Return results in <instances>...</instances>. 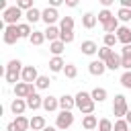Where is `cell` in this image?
<instances>
[{
    "label": "cell",
    "instance_id": "6da1fadb",
    "mask_svg": "<svg viewBox=\"0 0 131 131\" xmlns=\"http://www.w3.org/2000/svg\"><path fill=\"white\" fill-rule=\"evenodd\" d=\"M94 100H92V96H90V92H84V90H80L78 94H76V108L86 117V115H92L94 113Z\"/></svg>",
    "mask_w": 131,
    "mask_h": 131
},
{
    "label": "cell",
    "instance_id": "7a4b0ae2",
    "mask_svg": "<svg viewBox=\"0 0 131 131\" xmlns=\"http://www.w3.org/2000/svg\"><path fill=\"white\" fill-rule=\"evenodd\" d=\"M20 16H25V12L14 4V6H8L4 12H2V20L6 23V27L8 25H20L18 20H20Z\"/></svg>",
    "mask_w": 131,
    "mask_h": 131
},
{
    "label": "cell",
    "instance_id": "3957f363",
    "mask_svg": "<svg viewBox=\"0 0 131 131\" xmlns=\"http://www.w3.org/2000/svg\"><path fill=\"white\" fill-rule=\"evenodd\" d=\"M129 111V104H127V98L123 94H115V100H113V115L117 119H125Z\"/></svg>",
    "mask_w": 131,
    "mask_h": 131
},
{
    "label": "cell",
    "instance_id": "277c9868",
    "mask_svg": "<svg viewBox=\"0 0 131 131\" xmlns=\"http://www.w3.org/2000/svg\"><path fill=\"white\" fill-rule=\"evenodd\" d=\"M74 125V115H72V111H59V115L55 117V127H57V131H66V129H70Z\"/></svg>",
    "mask_w": 131,
    "mask_h": 131
},
{
    "label": "cell",
    "instance_id": "5b68a950",
    "mask_svg": "<svg viewBox=\"0 0 131 131\" xmlns=\"http://www.w3.org/2000/svg\"><path fill=\"white\" fill-rule=\"evenodd\" d=\"M41 20L47 25V27H53L57 20H61L59 18V12H57V8H51V6H47V8H43L41 10Z\"/></svg>",
    "mask_w": 131,
    "mask_h": 131
},
{
    "label": "cell",
    "instance_id": "8992f818",
    "mask_svg": "<svg viewBox=\"0 0 131 131\" xmlns=\"http://www.w3.org/2000/svg\"><path fill=\"white\" fill-rule=\"evenodd\" d=\"M18 39H20V35H18V25H8V27L4 29L2 41H4L6 45H14Z\"/></svg>",
    "mask_w": 131,
    "mask_h": 131
},
{
    "label": "cell",
    "instance_id": "52a82bcc",
    "mask_svg": "<svg viewBox=\"0 0 131 131\" xmlns=\"http://www.w3.org/2000/svg\"><path fill=\"white\" fill-rule=\"evenodd\" d=\"M12 90H14V96H16V98H27V96H31V94L35 92V84L18 82L16 86H12Z\"/></svg>",
    "mask_w": 131,
    "mask_h": 131
},
{
    "label": "cell",
    "instance_id": "ba28073f",
    "mask_svg": "<svg viewBox=\"0 0 131 131\" xmlns=\"http://www.w3.org/2000/svg\"><path fill=\"white\" fill-rule=\"evenodd\" d=\"M39 76H41V74L37 72V68H35V66H25V68H23V78H20V82L35 84Z\"/></svg>",
    "mask_w": 131,
    "mask_h": 131
},
{
    "label": "cell",
    "instance_id": "9c48e42d",
    "mask_svg": "<svg viewBox=\"0 0 131 131\" xmlns=\"http://www.w3.org/2000/svg\"><path fill=\"white\" fill-rule=\"evenodd\" d=\"M43 98H45V96H41L39 92H33V94L27 96L25 100H27V106H29L31 111H37V108H43Z\"/></svg>",
    "mask_w": 131,
    "mask_h": 131
},
{
    "label": "cell",
    "instance_id": "30bf717a",
    "mask_svg": "<svg viewBox=\"0 0 131 131\" xmlns=\"http://www.w3.org/2000/svg\"><path fill=\"white\" fill-rule=\"evenodd\" d=\"M88 72H90L92 76H102V74L106 72V63L100 61V59H92V61L88 63Z\"/></svg>",
    "mask_w": 131,
    "mask_h": 131
},
{
    "label": "cell",
    "instance_id": "8fae6325",
    "mask_svg": "<svg viewBox=\"0 0 131 131\" xmlns=\"http://www.w3.org/2000/svg\"><path fill=\"white\" fill-rule=\"evenodd\" d=\"M27 108H29V106H27V100H25V98H14V100L10 102V111H12V115H16V117L25 115Z\"/></svg>",
    "mask_w": 131,
    "mask_h": 131
},
{
    "label": "cell",
    "instance_id": "7c38bea8",
    "mask_svg": "<svg viewBox=\"0 0 131 131\" xmlns=\"http://www.w3.org/2000/svg\"><path fill=\"white\" fill-rule=\"evenodd\" d=\"M115 35H117V41L123 43V47H125V45H131V29H129V27H125V25L119 27V31H117Z\"/></svg>",
    "mask_w": 131,
    "mask_h": 131
},
{
    "label": "cell",
    "instance_id": "4fadbf2b",
    "mask_svg": "<svg viewBox=\"0 0 131 131\" xmlns=\"http://www.w3.org/2000/svg\"><path fill=\"white\" fill-rule=\"evenodd\" d=\"M96 23H98V16H96L94 12H84V14H82V27H84V29L90 31V29L96 27Z\"/></svg>",
    "mask_w": 131,
    "mask_h": 131
},
{
    "label": "cell",
    "instance_id": "5bb4252c",
    "mask_svg": "<svg viewBox=\"0 0 131 131\" xmlns=\"http://www.w3.org/2000/svg\"><path fill=\"white\" fill-rule=\"evenodd\" d=\"M63 68H66V61H63V57H61V55H53V57L49 59V70H51L53 74L63 72Z\"/></svg>",
    "mask_w": 131,
    "mask_h": 131
},
{
    "label": "cell",
    "instance_id": "9a60e30c",
    "mask_svg": "<svg viewBox=\"0 0 131 131\" xmlns=\"http://www.w3.org/2000/svg\"><path fill=\"white\" fill-rule=\"evenodd\" d=\"M74 106H76V96H72V94L59 96V108L61 111H72Z\"/></svg>",
    "mask_w": 131,
    "mask_h": 131
},
{
    "label": "cell",
    "instance_id": "2e32d148",
    "mask_svg": "<svg viewBox=\"0 0 131 131\" xmlns=\"http://www.w3.org/2000/svg\"><path fill=\"white\" fill-rule=\"evenodd\" d=\"M43 108L47 111V113H53V111H57L59 108V98H55V96H45L43 98Z\"/></svg>",
    "mask_w": 131,
    "mask_h": 131
},
{
    "label": "cell",
    "instance_id": "e0dca14e",
    "mask_svg": "<svg viewBox=\"0 0 131 131\" xmlns=\"http://www.w3.org/2000/svg\"><path fill=\"white\" fill-rule=\"evenodd\" d=\"M82 127H84L86 131H96V129H98V119H96L94 115H86V117L82 119Z\"/></svg>",
    "mask_w": 131,
    "mask_h": 131
},
{
    "label": "cell",
    "instance_id": "ac0fdd59",
    "mask_svg": "<svg viewBox=\"0 0 131 131\" xmlns=\"http://www.w3.org/2000/svg\"><path fill=\"white\" fill-rule=\"evenodd\" d=\"M43 33H45V39H49V43H53V41H59V35H61V29L53 25V27H47V29H45Z\"/></svg>",
    "mask_w": 131,
    "mask_h": 131
},
{
    "label": "cell",
    "instance_id": "d6986e66",
    "mask_svg": "<svg viewBox=\"0 0 131 131\" xmlns=\"http://www.w3.org/2000/svg\"><path fill=\"white\" fill-rule=\"evenodd\" d=\"M80 49H82V53L84 55H94V53H98V45L94 43V41H82V45H80Z\"/></svg>",
    "mask_w": 131,
    "mask_h": 131
},
{
    "label": "cell",
    "instance_id": "ffe728a7",
    "mask_svg": "<svg viewBox=\"0 0 131 131\" xmlns=\"http://www.w3.org/2000/svg\"><path fill=\"white\" fill-rule=\"evenodd\" d=\"M104 63H106V70H113V72L119 70V68H121V53H115V51H113V55H111Z\"/></svg>",
    "mask_w": 131,
    "mask_h": 131
},
{
    "label": "cell",
    "instance_id": "44dd1931",
    "mask_svg": "<svg viewBox=\"0 0 131 131\" xmlns=\"http://www.w3.org/2000/svg\"><path fill=\"white\" fill-rule=\"evenodd\" d=\"M45 127H47V123H45V117L43 115H35L31 119V129L33 131H43Z\"/></svg>",
    "mask_w": 131,
    "mask_h": 131
},
{
    "label": "cell",
    "instance_id": "7402d4cb",
    "mask_svg": "<svg viewBox=\"0 0 131 131\" xmlns=\"http://www.w3.org/2000/svg\"><path fill=\"white\" fill-rule=\"evenodd\" d=\"M25 18H27L29 25H35L37 20H41V10H39V8H31V10H27V12H25Z\"/></svg>",
    "mask_w": 131,
    "mask_h": 131
},
{
    "label": "cell",
    "instance_id": "603a6c76",
    "mask_svg": "<svg viewBox=\"0 0 131 131\" xmlns=\"http://www.w3.org/2000/svg\"><path fill=\"white\" fill-rule=\"evenodd\" d=\"M12 123L16 125V129H18V131H27V129H31V119H27L25 115L16 117V119H14Z\"/></svg>",
    "mask_w": 131,
    "mask_h": 131
},
{
    "label": "cell",
    "instance_id": "cb8c5ba5",
    "mask_svg": "<svg viewBox=\"0 0 131 131\" xmlns=\"http://www.w3.org/2000/svg\"><path fill=\"white\" fill-rule=\"evenodd\" d=\"M59 29H61L63 33H72V31H74V18H72V16H61Z\"/></svg>",
    "mask_w": 131,
    "mask_h": 131
},
{
    "label": "cell",
    "instance_id": "d4e9b609",
    "mask_svg": "<svg viewBox=\"0 0 131 131\" xmlns=\"http://www.w3.org/2000/svg\"><path fill=\"white\" fill-rule=\"evenodd\" d=\"M119 27H121V25H119V18H117V16H113L106 25H102L104 35H108V33H117V31H119Z\"/></svg>",
    "mask_w": 131,
    "mask_h": 131
},
{
    "label": "cell",
    "instance_id": "484cf974",
    "mask_svg": "<svg viewBox=\"0 0 131 131\" xmlns=\"http://www.w3.org/2000/svg\"><path fill=\"white\" fill-rule=\"evenodd\" d=\"M90 96H92V100H94V102H104V100H106V96H108V92H106L104 88H94V90L90 92Z\"/></svg>",
    "mask_w": 131,
    "mask_h": 131
},
{
    "label": "cell",
    "instance_id": "4316f807",
    "mask_svg": "<svg viewBox=\"0 0 131 131\" xmlns=\"http://www.w3.org/2000/svg\"><path fill=\"white\" fill-rule=\"evenodd\" d=\"M18 35H20V39H31V35H33L31 25L29 23H20L18 25Z\"/></svg>",
    "mask_w": 131,
    "mask_h": 131
},
{
    "label": "cell",
    "instance_id": "83f0119b",
    "mask_svg": "<svg viewBox=\"0 0 131 131\" xmlns=\"http://www.w3.org/2000/svg\"><path fill=\"white\" fill-rule=\"evenodd\" d=\"M29 41H31V45H37V47H39V45L45 43V33H43V31H33V35H31Z\"/></svg>",
    "mask_w": 131,
    "mask_h": 131
},
{
    "label": "cell",
    "instance_id": "f1b7e54d",
    "mask_svg": "<svg viewBox=\"0 0 131 131\" xmlns=\"http://www.w3.org/2000/svg\"><path fill=\"white\" fill-rule=\"evenodd\" d=\"M63 49H66V43H63V41H53V43H49V51H51L53 55H61Z\"/></svg>",
    "mask_w": 131,
    "mask_h": 131
},
{
    "label": "cell",
    "instance_id": "f546056e",
    "mask_svg": "<svg viewBox=\"0 0 131 131\" xmlns=\"http://www.w3.org/2000/svg\"><path fill=\"white\" fill-rule=\"evenodd\" d=\"M23 63H20V59H10L8 63H6V70L4 72H23Z\"/></svg>",
    "mask_w": 131,
    "mask_h": 131
},
{
    "label": "cell",
    "instance_id": "4dcf8cb0",
    "mask_svg": "<svg viewBox=\"0 0 131 131\" xmlns=\"http://www.w3.org/2000/svg\"><path fill=\"white\" fill-rule=\"evenodd\" d=\"M117 18H119V23H131V10L121 6L119 12H117Z\"/></svg>",
    "mask_w": 131,
    "mask_h": 131
},
{
    "label": "cell",
    "instance_id": "1f68e13d",
    "mask_svg": "<svg viewBox=\"0 0 131 131\" xmlns=\"http://www.w3.org/2000/svg\"><path fill=\"white\" fill-rule=\"evenodd\" d=\"M49 84H51L49 76H39V78H37V82H35V88H39V90H47V88H49Z\"/></svg>",
    "mask_w": 131,
    "mask_h": 131
},
{
    "label": "cell",
    "instance_id": "d6a6232c",
    "mask_svg": "<svg viewBox=\"0 0 131 131\" xmlns=\"http://www.w3.org/2000/svg\"><path fill=\"white\" fill-rule=\"evenodd\" d=\"M113 16H115V14H113L111 10H106V8H102V10L98 12V23H100V25H106V23H108V20H111Z\"/></svg>",
    "mask_w": 131,
    "mask_h": 131
},
{
    "label": "cell",
    "instance_id": "836d02e7",
    "mask_svg": "<svg viewBox=\"0 0 131 131\" xmlns=\"http://www.w3.org/2000/svg\"><path fill=\"white\" fill-rule=\"evenodd\" d=\"M63 74H66V78L74 80V78L78 76V68H76L74 63H66V68H63Z\"/></svg>",
    "mask_w": 131,
    "mask_h": 131
},
{
    "label": "cell",
    "instance_id": "e575fe53",
    "mask_svg": "<svg viewBox=\"0 0 131 131\" xmlns=\"http://www.w3.org/2000/svg\"><path fill=\"white\" fill-rule=\"evenodd\" d=\"M115 43H117V35H115V33H108V35L102 37V45H104V47H111V49H113Z\"/></svg>",
    "mask_w": 131,
    "mask_h": 131
},
{
    "label": "cell",
    "instance_id": "d590c367",
    "mask_svg": "<svg viewBox=\"0 0 131 131\" xmlns=\"http://www.w3.org/2000/svg\"><path fill=\"white\" fill-rule=\"evenodd\" d=\"M113 51H115V49H111V47H104V45H102V47L98 49V59H100V61H106V59L113 55Z\"/></svg>",
    "mask_w": 131,
    "mask_h": 131
},
{
    "label": "cell",
    "instance_id": "8d00e7d4",
    "mask_svg": "<svg viewBox=\"0 0 131 131\" xmlns=\"http://www.w3.org/2000/svg\"><path fill=\"white\" fill-rule=\"evenodd\" d=\"M113 127H115V123L111 119H100L98 121V131H113Z\"/></svg>",
    "mask_w": 131,
    "mask_h": 131
},
{
    "label": "cell",
    "instance_id": "74e56055",
    "mask_svg": "<svg viewBox=\"0 0 131 131\" xmlns=\"http://www.w3.org/2000/svg\"><path fill=\"white\" fill-rule=\"evenodd\" d=\"M129 129H131V125H129L125 119H117V121H115L113 131H129Z\"/></svg>",
    "mask_w": 131,
    "mask_h": 131
},
{
    "label": "cell",
    "instance_id": "f35d334b",
    "mask_svg": "<svg viewBox=\"0 0 131 131\" xmlns=\"http://www.w3.org/2000/svg\"><path fill=\"white\" fill-rule=\"evenodd\" d=\"M121 84H123V88L131 90V72H123L121 74Z\"/></svg>",
    "mask_w": 131,
    "mask_h": 131
},
{
    "label": "cell",
    "instance_id": "ab89813d",
    "mask_svg": "<svg viewBox=\"0 0 131 131\" xmlns=\"http://www.w3.org/2000/svg\"><path fill=\"white\" fill-rule=\"evenodd\" d=\"M16 6H18L23 12H27V10L35 8V6H33V0H18V2H16Z\"/></svg>",
    "mask_w": 131,
    "mask_h": 131
},
{
    "label": "cell",
    "instance_id": "60d3db41",
    "mask_svg": "<svg viewBox=\"0 0 131 131\" xmlns=\"http://www.w3.org/2000/svg\"><path fill=\"white\" fill-rule=\"evenodd\" d=\"M121 68L125 72H131V53L129 55H121Z\"/></svg>",
    "mask_w": 131,
    "mask_h": 131
},
{
    "label": "cell",
    "instance_id": "b9f144b4",
    "mask_svg": "<svg viewBox=\"0 0 131 131\" xmlns=\"http://www.w3.org/2000/svg\"><path fill=\"white\" fill-rule=\"evenodd\" d=\"M59 41H63L66 45H68V43H72V41H74V31H72V33H63V31H61V35H59Z\"/></svg>",
    "mask_w": 131,
    "mask_h": 131
},
{
    "label": "cell",
    "instance_id": "7bdbcfd3",
    "mask_svg": "<svg viewBox=\"0 0 131 131\" xmlns=\"http://www.w3.org/2000/svg\"><path fill=\"white\" fill-rule=\"evenodd\" d=\"M63 4V0H49V6L51 8H57V6H61Z\"/></svg>",
    "mask_w": 131,
    "mask_h": 131
},
{
    "label": "cell",
    "instance_id": "ee69618b",
    "mask_svg": "<svg viewBox=\"0 0 131 131\" xmlns=\"http://www.w3.org/2000/svg\"><path fill=\"white\" fill-rule=\"evenodd\" d=\"M66 6H70V8H76V6H78V0H66Z\"/></svg>",
    "mask_w": 131,
    "mask_h": 131
},
{
    "label": "cell",
    "instance_id": "f6af8a7d",
    "mask_svg": "<svg viewBox=\"0 0 131 131\" xmlns=\"http://www.w3.org/2000/svg\"><path fill=\"white\" fill-rule=\"evenodd\" d=\"M131 53V45H125L123 49H121V55H129Z\"/></svg>",
    "mask_w": 131,
    "mask_h": 131
},
{
    "label": "cell",
    "instance_id": "bcb514c9",
    "mask_svg": "<svg viewBox=\"0 0 131 131\" xmlns=\"http://www.w3.org/2000/svg\"><path fill=\"white\" fill-rule=\"evenodd\" d=\"M113 2H115V0H100V4H102V6L106 8V10H108V6H111Z\"/></svg>",
    "mask_w": 131,
    "mask_h": 131
},
{
    "label": "cell",
    "instance_id": "7dc6e473",
    "mask_svg": "<svg viewBox=\"0 0 131 131\" xmlns=\"http://www.w3.org/2000/svg\"><path fill=\"white\" fill-rule=\"evenodd\" d=\"M121 6H123V8H129V10H131V0H121Z\"/></svg>",
    "mask_w": 131,
    "mask_h": 131
},
{
    "label": "cell",
    "instance_id": "c3c4849f",
    "mask_svg": "<svg viewBox=\"0 0 131 131\" xmlns=\"http://www.w3.org/2000/svg\"><path fill=\"white\" fill-rule=\"evenodd\" d=\"M6 131H18V129H16L14 123H8V125H6Z\"/></svg>",
    "mask_w": 131,
    "mask_h": 131
},
{
    "label": "cell",
    "instance_id": "681fc988",
    "mask_svg": "<svg viewBox=\"0 0 131 131\" xmlns=\"http://www.w3.org/2000/svg\"><path fill=\"white\" fill-rule=\"evenodd\" d=\"M125 121H127V123H129V125H131V108H129V111H127V115H125Z\"/></svg>",
    "mask_w": 131,
    "mask_h": 131
},
{
    "label": "cell",
    "instance_id": "f907efd6",
    "mask_svg": "<svg viewBox=\"0 0 131 131\" xmlns=\"http://www.w3.org/2000/svg\"><path fill=\"white\" fill-rule=\"evenodd\" d=\"M43 131H57V127H45Z\"/></svg>",
    "mask_w": 131,
    "mask_h": 131
},
{
    "label": "cell",
    "instance_id": "816d5d0a",
    "mask_svg": "<svg viewBox=\"0 0 131 131\" xmlns=\"http://www.w3.org/2000/svg\"><path fill=\"white\" fill-rule=\"evenodd\" d=\"M129 29H131V23H129Z\"/></svg>",
    "mask_w": 131,
    "mask_h": 131
},
{
    "label": "cell",
    "instance_id": "f5cc1de1",
    "mask_svg": "<svg viewBox=\"0 0 131 131\" xmlns=\"http://www.w3.org/2000/svg\"><path fill=\"white\" fill-rule=\"evenodd\" d=\"M96 131H98V129H96Z\"/></svg>",
    "mask_w": 131,
    "mask_h": 131
}]
</instances>
